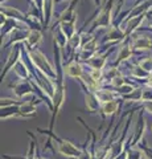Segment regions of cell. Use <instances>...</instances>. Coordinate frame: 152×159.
I'll return each instance as SVG.
<instances>
[{"label": "cell", "instance_id": "1", "mask_svg": "<svg viewBox=\"0 0 152 159\" xmlns=\"http://www.w3.org/2000/svg\"><path fill=\"white\" fill-rule=\"evenodd\" d=\"M24 45H25V44H24ZM25 49H27V54H28L29 62L32 64L33 69H36L38 73H41V74H44V76L49 77L50 80H53V81H57L60 77L65 76L63 73H58L57 68L53 66L52 62L48 60V57L42 52L38 51L37 48L29 49V48L25 47Z\"/></svg>", "mask_w": 152, "mask_h": 159}, {"label": "cell", "instance_id": "2", "mask_svg": "<svg viewBox=\"0 0 152 159\" xmlns=\"http://www.w3.org/2000/svg\"><path fill=\"white\" fill-rule=\"evenodd\" d=\"M38 130H41V129H38ZM41 131L44 134H46L52 141H54L57 152L61 154L62 157H66L69 159H77L82 154L83 147H80V146L74 145L72 141H67V139H63V138H60V137L54 135V134L52 133V130H41Z\"/></svg>", "mask_w": 152, "mask_h": 159}, {"label": "cell", "instance_id": "3", "mask_svg": "<svg viewBox=\"0 0 152 159\" xmlns=\"http://www.w3.org/2000/svg\"><path fill=\"white\" fill-rule=\"evenodd\" d=\"M11 88L16 98L24 99L27 97L35 96V84L32 80H17L13 85H11Z\"/></svg>", "mask_w": 152, "mask_h": 159}, {"label": "cell", "instance_id": "4", "mask_svg": "<svg viewBox=\"0 0 152 159\" xmlns=\"http://www.w3.org/2000/svg\"><path fill=\"white\" fill-rule=\"evenodd\" d=\"M23 43L21 44H16V45H13V48L11 49V52H9L8 57L6 60V62H4V66H3V70H2V74H0V77L2 80L8 74V72L13 69V66L17 64V61L21 58L23 56Z\"/></svg>", "mask_w": 152, "mask_h": 159}, {"label": "cell", "instance_id": "5", "mask_svg": "<svg viewBox=\"0 0 152 159\" xmlns=\"http://www.w3.org/2000/svg\"><path fill=\"white\" fill-rule=\"evenodd\" d=\"M111 9H112V0H110L109 4L105 7V9L102 11L99 15H98V17L95 19L94 24H93V27L90 29V33H93V31L97 28H107V27H111V21H112V13H111Z\"/></svg>", "mask_w": 152, "mask_h": 159}, {"label": "cell", "instance_id": "6", "mask_svg": "<svg viewBox=\"0 0 152 159\" xmlns=\"http://www.w3.org/2000/svg\"><path fill=\"white\" fill-rule=\"evenodd\" d=\"M85 68H83V65L77 61V60H70L69 62L66 64V65H63V74L70 78H74L77 80V81H80V80L85 76Z\"/></svg>", "mask_w": 152, "mask_h": 159}, {"label": "cell", "instance_id": "7", "mask_svg": "<svg viewBox=\"0 0 152 159\" xmlns=\"http://www.w3.org/2000/svg\"><path fill=\"white\" fill-rule=\"evenodd\" d=\"M127 39L124 29L119 28V25H111L109 28V32L103 39V44H109V45H112V44H118V43H123Z\"/></svg>", "mask_w": 152, "mask_h": 159}, {"label": "cell", "instance_id": "8", "mask_svg": "<svg viewBox=\"0 0 152 159\" xmlns=\"http://www.w3.org/2000/svg\"><path fill=\"white\" fill-rule=\"evenodd\" d=\"M83 89V94H85V106L87 109V111L90 113H99L102 102L99 101V98L97 96V92H91L86 88Z\"/></svg>", "mask_w": 152, "mask_h": 159}, {"label": "cell", "instance_id": "9", "mask_svg": "<svg viewBox=\"0 0 152 159\" xmlns=\"http://www.w3.org/2000/svg\"><path fill=\"white\" fill-rule=\"evenodd\" d=\"M145 119L143 117V114H140L139 116V119H138V123H136V129H135V133L132 138L130 139L128 142H127V146H138L139 143L141 142V139L144 137V133H145ZM126 146V147H127Z\"/></svg>", "mask_w": 152, "mask_h": 159}, {"label": "cell", "instance_id": "10", "mask_svg": "<svg viewBox=\"0 0 152 159\" xmlns=\"http://www.w3.org/2000/svg\"><path fill=\"white\" fill-rule=\"evenodd\" d=\"M132 52H134V48H132V45L128 43V41H124L120 43L119 45V49H118V54H116V60H115V64L114 65H120V64H124L127 62L128 60L131 58L132 56Z\"/></svg>", "mask_w": 152, "mask_h": 159}, {"label": "cell", "instance_id": "11", "mask_svg": "<svg viewBox=\"0 0 152 159\" xmlns=\"http://www.w3.org/2000/svg\"><path fill=\"white\" fill-rule=\"evenodd\" d=\"M134 51H148V49H152V39L147 34H143V36H134L131 43Z\"/></svg>", "mask_w": 152, "mask_h": 159}, {"label": "cell", "instance_id": "12", "mask_svg": "<svg viewBox=\"0 0 152 159\" xmlns=\"http://www.w3.org/2000/svg\"><path fill=\"white\" fill-rule=\"evenodd\" d=\"M13 73L19 80H31L32 78V69H29L27 62H24V60L20 58L17 64L13 66Z\"/></svg>", "mask_w": 152, "mask_h": 159}, {"label": "cell", "instance_id": "13", "mask_svg": "<svg viewBox=\"0 0 152 159\" xmlns=\"http://www.w3.org/2000/svg\"><path fill=\"white\" fill-rule=\"evenodd\" d=\"M42 41V32L38 28H31L25 40V47L29 49H35Z\"/></svg>", "mask_w": 152, "mask_h": 159}, {"label": "cell", "instance_id": "14", "mask_svg": "<svg viewBox=\"0 0 152 159\" xmlns=\"http://www.w3.org/2000/svg\"><path fill=\"white\" fill-rule=\"evenodd\" d=\"M120 101H122V98H116V99H112V101L102 103L101 111H99V113H101L103 117H112L118 110H119V107H120Z\"/></svg>", "mask_w": 152, "mask_h": 159}, {"label": "cell", "instance_id": "15", "mask_svg": "<svg viewBox=\"0 0 152 159\" xmlns=\"http://www.w3.org/2000/svg\"><path fill=\"white\" fill-rule=\"evenodd\" d=\"M97 96L99 98V101L102 103L105 102H109V101H112V99H116V98H120V96L118 94V92L115 89L112 88H106V86H102L97 90Z\"/></svg>", "mask_w": 152, "mask_h": 159}, {"label": "cell", "instance_id": "16", "mask_svg": "<svg viewBox=\"0 0 152 159\" xmlns=\"http://www.w3.org/2000/svg\"><path fill=\"white\" fill-rule=\"evenodd\" d=\"M86 66H89L90 69H99V70H103L107 66V53L106 54H101L97 53L94 57H91L89 61L85 62Z\"/></svg>", "mask_w": 152, "mask_h": 159}, {"label": "cell", "instance_id": "17", "mask_svg": "<svg viewBox=\"0 0 152 159\" xmlns=\"http://www.w3.org/2000/svg\"><path fill=\"white\" fill-rule=\"evenodd\" d=\"M128 74H130V77L131 78H134V80H136V81H147V78L150 77V73L147 72V70H144L143 68H141L139 64H135V65H131L130 66V72H128Z\"/></svg>", "mask_w": 152, "mask_h": 159}, {"label": "cell", "instance_id": "18", "mask_svg": "<svg viewBox=\"0 0 152 159\" xmlns=\"http://www.w3.org/2000/svg\"><path fill=\"white\" fill-rule=\"evenodd\" d=\"M19 105H20V103H19ZM19 105H12V106L2 107V114H0L2 121L11 119V118H19Z\"/></svg>", "mask_w": 152, "mask_h": 159}, {"label": "cell", "instance_id": "19", "mask_svg": "<svg viewBox=\"0 0 152 159\" xmlns=\"http://www.w3.org/2000/svg\"><path fill=\"white\" fill-rule=\"evenodd\" d=\"M127 159H144V152L139 146H127Z\"/></svg>", "mask_w": 152, "mask_h": 159}, {"label": "cell", "instance_id": "20", "mask_svg": "<svg viewBox=\"0 0 152 159\" xmlns=\"http://www.w3.org/2000/svg\"><path fill=\"white\" fill-rule=\"evenodd\" d=\"M122 99H123V101L140 102V103H141V88H140V86H136L130 94H127V96L122 97Z\"/></svg>", "mask_w": 152, "mask_h": 159}, {"label": "cell", "instance_id": "21", "mask_svg": "<svg viewBox=\"0 0 152 159\" xmlns=\"http://www.w3.org/2000/svg\"><path fill=\"white\" fill-rule=\"evenodd\" d=\"M135 88H136V85H134V84H131V82L127 81V82H124L122 86H119L118 89H115V90L118 92V94H119L120 98H122V97L127 96V94H130Z\"/></svg>", "mask_w": 152, "mask_h": 159}, {"label": "cell", "instance_id": "22", "mask_svg": "<svg viewBox=\"0 0 152 159\" xmlns=\"http://www.w3.org/2000/svg\"><path fill=\"white\" fill-rule=\"evenodd\" d=\"M152 101V86H141V103Z\"/></svg>", "mask_w": 152, "mask_h": 159}, {"label": "cell", "instance_id": "23", "mask_svg": "<svg viewBox=\"0 0 152 159\" xmlns=\"http://www.w3.org/2000/svg\"><path fill=\"white\" fill-rule=\"evenodd\" d=\"M23 99L20 98H9V97H6V98H2V101H0V106L2 107H7V106H12V105H19V103H21Z\"/></svg>", "mask_w": 152, "mask_h": 159}, {"label": "cell", "instance_id": "24", "mask_svg": "<svg viewBox=\"0 0 152 159\" xmlns=\"http://www.w3.org/2000/svg\"><path fill=\"white\" fill-rule=\"evenodd\" d=\"M138 64L144 69V70H147L150 74H152V57H144L143 60H140Z\"/></svg>", "mask_w": 152, "mask_h": 159}, {"label": "cell", "instance_id": "25", "mask_svg": "<svg viewBox=\"0 0 152 159\" xmlns=\"http://www.w3.org/2000/svg\"><path fill=\"white\" fill-rule=\"evenodd\" d=\"M94 154L95 151L93 148H90L89 146H85L82 150V154L77 159H94Z\"/></svg>", "mask_w": 152, "mask_h": 159}, {"label": "cell", "instance_id": "26", "mask_svg": "<svg viewBox=\"0 0 152 159\" xmlns=\"http://www.w3.org/2000/svg\"><path fill=\"white\" fill-rule=\"evenodd\" d=\"M112 159H127V148H124L123 151H120L119 154L112 157Z\"/></svg>", "mask_w": 152, "mask_h": 159}, {"label": "cell", "instance_id": "27", "mask_svg": "<svg viewBox=\"0 0 152 159\" xmlns=\"http://www.w3.org/2000/svg\"><path fill=\"white\" fill-rule=\"evenodd\" d=\"M143 109H144V110L148 113V114H152V101L144 102V103H143Z\"/></svg>", "mask_w": 152, "mask_h": 159}, {"label": "cell", "instance_id": "28", "mask_svg": "<svg viewBox=\"0 0 152 159\" xmlns=\"http://www.w3.org/2000/svg\"><path fill=\"white\" fill-rule=\"evenodd\" d=\"M144 85H148V86H152V74H150V77L147 78V81L144 82Z\"/></svg>", "mask_w": 152, "mask_h": 159}, {"label": "cell", "instance_id": "29", "mask_svg": "<svg viewBox=\"0 0 152 159\" xmlns=\"http://www.w3.org/2000/svg\"><path fill=\"white\" fill-rule=\"evenodd\" d=\"M150 152H151V154H152V148H150Z\"/></svg>", "mask_w": 152, "mask_h": 159}, {"label": "cell", "instance_id": "30", "mask_svg": "<svg viewBox=\"0 0 152 159\" xmlns=\"http://www.w3.org/2000/svg\"><path fill=\"white\" fill-rule=\"evenodd\" d=\"M151 131H152V126H151Z\"/></svg>", "mask_w": 152, "mask_h": 159}]
</instances>
